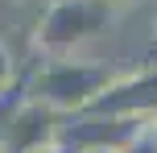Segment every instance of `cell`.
Instances as JSON below:
<instances>
[{
	"instance_id": "4",
	"label": "cell",
	"mask_w": 157,
	"mask_h": 153,
	"mask_svg": "<svg viewBox=\"0 0 157 153\" xmlns=\"http://www.w3.org/2000/svg\"><path fill=\"white\" fill-rule=\"evenodd\" d=\"M145 128H149V124H145ZM145 128L136 132V137L128 141V145L120 149V153H157V149H153V141H149V132H145Z\"/></svg>"
},
{
	"instance_id": "3",
	"label": "cell",
	"mask_w": 157,
	"mask_h": 153,
	"mask_svg": "<svg viewBox=\"0 0 157 153\" xmlns=\"http://www.w3.org/2000/svg\"><path fill=\"white\" fill-rule=\"evenodd\" d=\"M54 137H58V112L33 99H21L0 128V153H37L54 145Z\"/></svg>"
},
{
	"instance_id": "1",
	"label": "cell",
	"mask_w": 157,
	"mask_h": 153,
	"mask_svg": "<svg viewBox=\"0 0 157 153\" xmlns=\"http://www.w3.org/2000/svg\"><path fill=\"white\" fill-rule=\"evenodd\" d=\"M116 83V75L103 62H75V58H50L29 79L25 99L50 108V112H78L83 116L103 91Z\"/></svg>"
},
{
	"instance_id": "6",
	"label": "cell",
	"mask_w": 157,
	"mask_h": 153,
	"mask_svg": "<svg viewBox=\"0 0 157 153\" xmlns=\"http://www.w3.org/2000/svg\"><path fill=\"white\" fill-rule=\"evenodd\" d=\"M145 132H149V141H153V149H157V116L149 120V128H145Z\"/></svg>"
},
{
	"instance_id": "9",
	"label": "cell",
	"mask_w": 157,
	"mask_h": 153,
	"mask_svg": "<svg viewBox=\"0 0 157 153\" xmlns=\"http://www.w3.org/2000/svg\"><path fill=\"white\" fill-rule=\"evenodd\" d=\"M108 4H112V8H116V4H120V0H108Z\"/></svg>"
},
{
	"instance_id": "5",
	"label": "cell",
	"mask_w": 157,
	"mask_h": 153,
	"mask_svg": "<svg viewBox=\"0 0 157 153\" xmlns=\"http://www.w3.org/2000/svg\"><path fill=\"white\" fill-rule=\"evenodd\" d=\"M8 75H13V54L4 50V41H0V87L8 83Z\"/></svg>"
},
{
	"instance_id": "8",
	"label": "cell",
	"mask_w": 157,
	"mask_h": 153,
	"mask_svg": "<svg viewBox=\"0 0 157 153\" xmlns=\"http://www.w3.org/2000/svg\"><path fill=\"white\" fill-rule=\"evenodd\" d=\"M87 153H112V149H87Z\"/></svg>"
},
{
	"instance_id": "7",
	"label": "cell",
	"mask_w": 157,
	"mask_h": 153,
	"mask_svg": "<svg viewBox=\"0 0 157 153\" xmlns=\"http://www.w3.org/2000/svg\"><path fill=\"white\" fill-rule=\"evenodd\" d=\"M37 153H66V149H58V145H50V149H37Z\"/></svg>"
},
{
	"instance_id": "2",
	"label": "cell",
	"mask_w": 157,
	"mask_h": 153,
	"mask_svg": "<svg viewBox=\"0 0 157 153\" xmlns=\"http://www.w3.org/2000/svg\"><path fill=\"white\" fill-rule=\"evenodd\" d=\"M112 17L116 8L108 0H54L37 21V50H46L50 58H66L75 46L108 33Z\"/></svg>"
}]
</instances>
